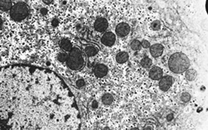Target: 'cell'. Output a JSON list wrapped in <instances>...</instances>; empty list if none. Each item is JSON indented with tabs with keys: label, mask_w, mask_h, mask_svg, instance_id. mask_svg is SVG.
Instances as JSON below:
<instances>
[{
	"label": "cell",
	"mask_w": 208,
	"mask_h": 130,
	"mask_svg": "<svg viewBox=\"0 0 208 130\" xmlns=\"http://www.w3.org/2000/svg\"><path fill=\"white\" fill-rule=\"evenodd\" d=\"M0 130H79L73 95L51 71L0 67Z\"/></svg>",
	"instance_id": "obj_1"
},
{
	"label": "cell",
	"mask_w": 208,
	"mask_h": 130,
	"mask_svg": "<svg viewBox=\"0 0 208 130\" xmlns=\"http://www.w3.org/2000/svg\"><path fill=\"white\" fill-rule=\"evenodd\" d=\"M168 65L170 70L174 73H182L188 69L190 61L185 54L177 52L171 56L168 61Z\"/></svg>",
	"instance_id": "obj_2"
},
{
	"label": "cell",
	"mask_w": 208,
	"mask_h": 130,
	"mask_svg": "<svg viewBox=\"0 0 208 130\" xmlns=\"http://www.w3.org/2000/svg\"><path fill=\"white\" fill-rule=\"evenodd\" d=\"M67 64L72 70H78L83 65V58L79 49L73 48L67 60Z\"/></svg>",
	"instance_id": "obj_3"
},
{
	"label": "cell",
	"mask_w": 208,
	"mask_h": 130,
	"mask_svg": "<svg viewBox=\"0 0 208 130\" xmlns=\"http://www.w3.org/2000/svg\"><path fill=\"white\" fill-rule=\"evenodd\" d=\"M28 14V8L24 3H18L11 8L10 16L15 21H21L27 18Z\"/></svg>",
	"instance_id": "obj_4"
},
{
	"label": "cell",
	"mask_w": 208,
	"mask_h": 130,
	"mask_svg": "<svg viewBox=\"0 0 208 130\" xmlns=\"http://www.w3.org/2000/svg\"><path fill=\"white\" fill-rule=\"evenodd\" d=\"M173 80L170 76H162L160 79V83H159V87L162 91H167L170 89V87L173 85Z\"/></svg>",
	"instance_id": "obj_5"
},
{
	"label": "cell",
	"mask_w": 208,
	"mask_h": 130,
	"mask_svg": "<svg viewBox=\"0 0 208 130\" xmlns=\"http://www.w3.org/2000/svg\"><path fill=\"white\" fill-rule=\"evenodd\" d=\"M116 37L112 32H107L102 37V42L107 46H112L115 43Z\"/></svg>",
	"instance_id": "obj_6"
},
{
	"label": "cell",
	"mask_w": 208,
	"mask_h": 130,
	"mask_svg": "<svg viewBox=\"0 0 208 130\" xmlns=\"http://www.w3.org/2000/svg\"><path fill=\"white\" fill-rule=\"evenodd\" d=\"M108 27V23H107V19L103 18H99L95 21L94 22V28L98 32H104L106 31Z\"/></svg>",
	"instance_id": "obj_7"
},
{
	"label": "cell",
	"mask_w": 208,
	"mask_h": 130,
	"mask_svg": "<svg viewBox=\"0 0 208 130\" xmlns=\"http://www.w3.org/2000/svg\"><path fill=\"white\" fill-rule=\"evenodd\" d=\"M129 32H130V27L125 22L118 24L116 27V33L119 37H125L128 34Z\"/></svg>",
	"instance_id": "obj_8"
},
{
	"label": "cell",
	"mask_w": 208,
	"mask_h": 130,
	"mask_svg": "<svg viewBox=\"0 0 208 130\" xmlns=\"http://www.w3.org/2000/svg\"><path fill=\"white\" fill-rule=\"evenodd\" d=\"M163 75V71L160 67L155 66V67L151 69L150 72H149V76L151 78L154 80V81H158L162 77Z\"/></svg>",
	"instance_id": "obj_9"
},
{
	"label": "cell",
	"mask_w": 208,
	"mask_h": 130,
	"mask_svg": "<svg viewBox=\"0 0 208 130\" xmlns=\"http://www.w3.org/2000/svg\"><path fill=\"white\" fill-rule=\"evenodd\" d=\"M107 65H103V64H98L94 69V74L97 77H103L107 74Z\"/></svg>",
	"instance_id": "obj_10"
},
{
	"label": "cell",
	"mask_w": 208,
	"mask_h": 130,
	"mask_svg": "<svg viewBox=\"0 0 208 130\" xmlns=\"http://www.w3.org/2000/svg\"><path fill=\"white\" fill-rule=\"evenodd\" d=\"M163 52V46L161 44H155L151 46L150 53L153 57H159Z\"/></svg>",
	"instance_id": "obj_11"
},
{
	"label": "cell",
	"mask_w": 208,
	"mask_h": 130,
	"mask_svg": "<svg viewBox=\"0 0 208 130\" xmlns=\"http://www.w3.org/2000/svg\"><path fill=\"white\" fill-rule=\"evenodd\" d=\"M13 8L11 1L8 0H1L0 1V9L2 11H8Z\"/></svg>",
	"instance_id": "obj_12"
},
{
	"label": "cell",
	"mask_w": 208,
	"mask_h": 130,
	"mask_svg": "<svg viewBox=\"0 0 208 130\" xmlns=\"http://www.w3.org/2000/svg\"><path fill=\"white\" fill-rule=\"evenodd\" d=\"M116 60L118 63L120 64H123V63H125L128 60V54L125 52H119L117 57H116Z\"/></svg>",
	"instance_id": "obj_13"
},
{
	"label": "cell",
	"mask_w": 208,
	"mask_h": 130,
	"mask_svg": "<svg viewBox=\"0 0 208 130\" xmlns=\"http://www.w3.org/2000/svg\"><path fill=\"white\" fill-rule=\"evenodd\" d=\"M60 46L61 48H63V50L65 51H72V48H73V45H72L71 41L68 40V39H63L62 41H60Z\"/></svg>",
	"instance_id": "obj_14"
},
{
	"label": "cell",
	"mask_w": 208,
	"mask_h": 130,
	"mask_svg": "<svg viewBox=\"0 0 208 130\" xmlns=\"http://www.w3.org/2000/svg\"><path fill=\"white\" fill-rule=\"evenodd\" d=\"M197 71L193 70V69H190L188 71H186V78L189 81H194L195 79L197 78Z\"/></svg>",
	"instance_id": "obj_15"
},
{
	"label": "cell",
	"mask_w": 208,
	"mask_h": 130,
	"mask_svg": "<svg viewBox=\"0 0 208 130\" xmlns=\"http://www.w3.org/2000/svg\"><path fill=\"white\" fill-rule=\"evenodd\" d=\"M102 103H103L104 104L109 105V104H111L112 103V101H113V97H112V95H110V94H105V95L102 96Z\"/></svg>",
	"instance_id": "obj_16"
},
{
	"label": "cell",
	"mask_w": 208,
	"mask_h": 130,
	"mask_svg": "<svg viewBox=\"0 0 208 130\" xmlns=\"http://www.w3.org/2000/svg\"><path fill=\"white\" fill-rule=\"evenodd\" d=\"M85 52H86V54L88 55V57H93V56H95L98 53V50L94 46H89L86 47Z\"/></svg>",
	"instance_id": "obj_17"
},
{
	"label": "cell",
	"mask_w": 208,
	"mask_h": 130,
	"mask_svg": "<svg viewBox=\"0 0 208 130\" xmlns=\"http://www.w3.org/2000/svg\"><path fill=\"white\" fill-rule=\"evenodd\" d=\"M152 60L148 57H144L142 61H141V65L144 68H149L152 65Z\"/></svg>",
	"instance_id": "obj_18"
},
{
	"label": "cell",
	"mask_w": 208,
	"mask_h": 130,
	"mask_svg": "<svg viewBox=\"0 0 208 130\" xmlns=\"http://www.w3.org/2000/svg\"><path fill=\"white\" fill-rule=\"evenodd\" d=\"M140 47H141V43H140L139 41H137V40H134V41H131V48L132 49V50H134V51H137V50H139Z\"/></svg>",
	"instance_id": "obj_19"
},
{
	"label": "cell",
	"mask_w": 208,
	"mask_h": 130,
	"mask_svg": "<svg viewBox=\"0 0 208 130\" xmlns=\"http://www.w3.org/2000/svg\"><path fill=\"white\" fill-rule=\"evenodd\" d=\"M161 27V22L158 20H156L154 21L152 24H151V28L153 30V31H158Z\"/></svg>",
	"instance_id": "obj_20"
},
{
	"label": "cell",
	"mask_w": 208,
	"mask_h": 130,
	"mask_svg": "<svg viewBox=\"0 0 208 130\" xmlns=\"http://www.w3.org/2000/svg\"><path fill=\"white\" fill-rule=\"evenodd\" d=\"M181 100L183 101V102H188V101L191 100V95L187 92L183 93L181 96Z\"/></svg>",
	"instance_id": "obj_21"
},
{
	"label": "cell",
	"mask_w": 208,
	"mask_h": 130,
	"mask_svg": "<svg viewBox=\"0 0 208 130\" xmlns=\"http://www.w3.org/2000/svg\"><path fill=\"white\" fill-rule=\"evenodd\" d=\"M69 56L66 54V53H60L58 55V60L60 61L61 62H65L66 61L68 60Z\"/></svg>",
	"instance_id": "obj_22"
},
{
	"label": "cell",
	"mask_w": 208,
	"mask_h": 130,
	"mask_svg": "<svg viewBox=\"0 0 208 130\" xmlns=\"http://www.w3.org/2000/svg\"><path fill=\"white\" fill-rule=\"evenodd\" d=\"M141 46L144 47V48H148L150 46V43H149V41H147V40H143L142 42H141Z\"/></svg>",
	"instance_id": "obj_23"
},
{
	"label": "cell",
	"mask_w": 208,
	"mask_h": 130,
	"mask_svg": "<svg viewBox=\"0 0 208 130\" xmlns=\"http://www.w3.org/2000/svg\"><path fill=\"white\" fill-rule=\"evenodd\" d=\"M85 82L84 81L82 80V79H81V80H78L77 81V86L78 87V88H81V87H82L83 85H84Z\"/></svg>",
	"instance_id": "obj_24"
},
{
	"label": "cell",
	"mask_w": 208,
	"mask_h": 130,
	"mask_svg": "<svg viewBox=\"0 0 208 130\" xmlns=\"http://www.w3.org/2000/svg\"><path fill=\"white\" fill-rule=\"evenodd\" d=\"M173 114H168V115H167V121H171V120H173Z\"/></svg>",
	"instance_id": "obj_25"
},
{
	"label": "cell",
	"mask_w": 208,
	"mask_h": 130,
	"mask_svg": "<svg viewBox=\"0 0 208 130\" xmlns=\"http://www.w3.org/2000/svg\"><path fill=\"white\" fill-rule=\"evenodd\" d=\"M93 108H97V107H98V103H97V101H93Z\"/></svg>",
	"instance_id": "obj_26"
},
{
	"label": "cell",
	"mask_w": 208,
	"mask_h": 130,
	"mask_svg": "<svg viewBox=\"0 0 208 130\" xmlns=\"http://www.w3.org/2000/svg\"><path fill=\"white\" fill-rule=\"evenodd\" d=\"M52 2H53V1H52V0H51V1H46V0H44V3H48H48H52Z\"/></svg>",
	"instance_id": "obj_27"
},
{
	"label": "cell",
	"mask_w": 208,
	"mask_h": 130,
	"mask_svg": "<svg viewBox=\"0 0 208 130\" xmlns=\"http://www.w3.org/2000/svg\"><path fill=\"white\" fill-rule=\"evenodd\" d=\"M143 130H152V128L151 127H145L144 128H143Z\"/></svg>",
	"instance_id": "obj_28"
},
{
	"label": "cell",
	"mask_w": 208,
	"mask_h": 130,
	"mask_svg": "<svg viewBox=\"0 0 208 130\" xmlns=\"http://www.w3.org/2000/svg\"><path fill=\"white\" fill-rule=\"evenodd\" d=\"M42 14H46V9H45V8H43V9H42Z\"/></svg>",
	"instance_id": "obj_29"
},
{
	"label": "cell",
	"mask_w": 208,
	"mask_h": 130,
	"mask_svg": "<svg viewBox=\"0 0 208 130\" xmlns=\"http://www.w3.org/2000/svg\"><path fill=\"white\" fill-rule=\"evenodd\" d=\"M2 24H3V21H2V19L0 18V27L2 26Z\"/></svg>",
	"instance_id": "obj_30"
},
{
	"label": "cell",
	"mask_w": 208,
	"mask_h": 130,
	"mask_svg": "<svg viewBox=\"0 0 208 130\" xmlns=\"http://www.w3.org/2000/svg\"><path fill=\"white\" fill-rule=\"evenodd\" d=\"M131 130H139L138 128H131Z\"/></svg>",
	"instance_id": "obj_31"
}]
</instances>
